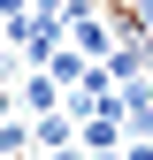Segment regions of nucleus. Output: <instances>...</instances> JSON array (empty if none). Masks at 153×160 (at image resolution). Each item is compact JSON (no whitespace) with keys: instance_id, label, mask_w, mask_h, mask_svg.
I'll return each mask as SVG.
<instances>
[{"instance_id":"obj_1","label":"nucleus","mask_w":153,"mask_h":160,"mask_svg":"<svg viewBox=\"0 0 153 160\" xmlns=\"http://www.w3.org/2000/svg\"><path fill=\"white\" fill-rule=\"evenodd\" d=\"M54 99H61V76H54V69H31L23 76V114H54Z\"/></svg>"},{"instance_id":"obj_3","label":"nucleus","mask_w":153,"mask_h":160,"mask_svg":"<svg viewBox=\"0 0 153 160\" xmlns=\"http://www.w3.org/2000/svg\"><path fill=\"white\" fill-rule=\"evenodd\" d=\"M123 160H153V137H130V145H123Z\"/></svg>"},{"instance_id":"obj_2","label":"nucleus","mask_w":153,"mask_h":160,"mask_svg":"<svg viewBox=\"0 0 153 160\" xmlns=\"http://www.w3.org/2000/svg\"><path fill=\"white\" fill-rule=\"evenodd\" d=\"M69 137H76V114H38V145L46 152H69Z\"/></svg>"},{"instance_id":"obj_4","label":"nucleus","mask_w":153,"mask_h":160,"mask_svg":"<svg viewBox=\"0 0 153 160\" xmlns=\"http://www.w3.org/2000/svg\"><path fill=\"white\" fill-rule=\"evenodd\" d=\"M54 160H84V152H54Z\"/></svg>"}]
</instances>
